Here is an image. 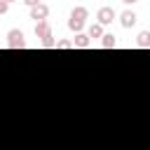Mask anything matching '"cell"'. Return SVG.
<instances>
[{
    "label": "cell",
    "mask_w": 150,
    "mask_h": 150,
    "mask_svg": "<svg viewBox=\"0 0 150 150\" xmlns=\"http://www.w3.org/2000/svg\"><path fill=\"white\" fill-rule=\"evenodd\" d=\"M87 16H89V9H87L84 5H77V7H73V12H70V16H68V28H70L73 33H82Z\"/></svg>",
    "instance_id": "obj_1"
},
{
    "label": "cell",
    "mask_w": 150,
    "mask_h": 150,
    "mask_svg": "<svg viewBox=\"0 0 150 150\" xmlns=\"http://www.w3.org/2000/svg\"><path fill=\"white\" fill-rule=\"evenodd\" d=\"M7 47H9V49H23V47H26L23 30H19V28L7 30Z\"/></svg>",
    "instance_id": "obj_2"
},
{
    "label": "cell",
    "mask_w": 150,
    "mask_h": 150,
    "mask_svg": "<svg viewBox=\"0 0 150 150\" xmlns=\"http://www.w3.org/2000/svg\"><path fill=\"white\" fill-rule=\"evenodd\" d=\"M117 16V12L112 9V7H101L98 12H96V23H101V26H108V23H112V19Z\"/></svg>",
    "instance_id": "obj_3"
},
{
    "label": "cell",
    "mask_w": 150,
    "mask_h": 150,
    "mask_svg": "<svg viewBox=\"0 0 150 150\" xmlns=\"http://www.w3.org/2000/svg\"><path fill=\"white\" fill-rule=\"evenodd\" d=\"M47 16H49V7L45 5V2H40V5H35L33 9H30V19L38 23V21H47Z\"/></svg>",
    "instance_id": "obj_4"
},
{
    "label": "cell",
    "mask_w": 150,
    "mask_h": 150,
    "mask_svg": "<svg viewBox=\"0 0 150 150\" xmlns=\"http://www.w3.org/2000/svg\"><path fill=\"white\" fill-rule=\"evenodd\" d=\"M136 21H138V16H136V12H131V9H124V12L120 14L122 28H131V26H136Z\"/></svg>",
    "instance_id": "obj_5"
},
{
    "label": "cell",
    "mask_w": 150,
    "mask_h": 150,
    "mask_svg": "<svg viewBox=\"0 0 150 150\" xmlns=\"http://www.w3.org/2000/svg\"><path fill=\"white\" fill-rule=\"evenodd\" d=\"M89 45H91V40H89L87 33H75V38H73V47H77V49H87Z\"/></svg>",
    "instance_id": "obj_6"
},
{
    "label": "cell",
    "mask_w": 150,
    "mask_h": 150,
    "mask_svg": "<svg viewBox=\"0 0 150 150\" xmlns=\"http://www.w3.org/2000/svg\"><path fill=\"white\" fill-rule=\"evenodd\" d=\"M136 47L150 49V30H141V33L136 35Z\"/></svg>",
    "instance_id": "obj_7"
},
{
    "label": "cell",
    "mask_w": 150,
    "mask_h": 150,
    "mask_svg": "<svg viewBox=\"0 0 150 150\" xmlns=\"http://www.w3.org/2000/svg\"><path fill=\"white\" fill-rule=\"evenodd\" d=\"M103 33H105V30H103V26H101V23H91V26H89V30H87L89 40H101V38H103Z\"/></svg>",
    "instance_id": "obj_8"
},
{
    "label": "cell",
    "mask_w": 150,
    "mask_h": 150,
    "mask_svg": "<svg viewBox=\"0 0 150 150\" xmlns=\"http://www.w3.org/2000/svg\"><path fill=\"white\" fill-rule=\"evenodd\" d=\"M115 45H117L115 35H112V33H103V38H101V47H103V49H112Z\"/></svg>",
    "instance_id": "obj_9"
},
{
    "label": "cell",
    "mask_w": 150,
    "mask_h": 150,
    "mask_svg": "<svg viewBox=\"0 0 150 150\" xmlns=\"http://www.w3.org/2000/svg\"><path fill=\"white\" fill-rule=\"evenodd\" d=\"M56 49H73V40H56Z\"/></svg>",
    "instance_id": "obj_10"
},
{
    "label": "cell",
    "mask_w": 150,
    "mask_h": 150,
    "mask_svg": "<svg viewBox=\"0 0 150 150\" xmlns=\"http://www.w3.org/2000/svg\"><path fill=\"white\" fill-rule=\"evenodd\" d=\"M40 2H42V0H23V5H26L28 9H33V7H35V5H40Z\"/></svg>",
    "instance_id": "obj_11"
},
{
    "label": "cell",
    "mask_w": 150,
    "mask_h": 150,
    "mask_svg": "<svg viewBox=\"0 0 150 150\" xmlns=\"http://www.w3.org/2000/svg\"><path fill=\"white\" fill-rule=\"evenodd\" d=\"M7 9H9V5L5 0H0V14H7Z\"/></svg>",
    "instance_id": "obj_12"
},
{
    "label": "cell",
    "mask_w": 150,
    "mask_h": 150,
    "mask_svg": "<svg viewBox=\"0 0 150 150\" xmlns=\"http://www.w3.org/2000/svg\"><path fill=\"white\" fill-rule=\"evenodd\" d=\"M124 5H134V2H138V0H122Z\"/></svg>",
    "instance_id": "obj_13"
},
{
    "label": "cell",
    "mask_w": 150,
    "mask_h": 150,
    "mask_svg": "<svg viewBox=\"0 0 150 150\" xmlns=\"http://www.w3.org/2000/svg\"><path fill=\"white\" fill-rule=\"evenodd\" d=\"M5 2H7V5H9V2H14V0H5Z\"/></svg>",
    "instance_id": "obj_14"
}]
</instances>
